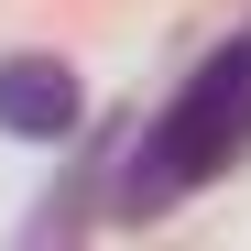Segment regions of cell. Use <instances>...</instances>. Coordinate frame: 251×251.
Instances as JSON below:
<instances>
[{
  "label": "cell",
  "mask_w": 251,
  "mask_h": 251,
  "mask_svg": "<svg viewBox=\"0 0 251 251\" xmlns=\"http://www.w3.org/2000/svg\"><path fill=\"white\" fill-rule=\"evenodd\" d=\"M240 142H251V33H229V44L186 76V99L164 109L131 153H120L109 207H120V219H164V207L197 197L207 175H229V153H240Z\"/></svg>",
  "instance_id": "obj_1"
},
{
  "label": "cell",
  "mask_w": 251,
  "mask_h": 251,
  "mask_svg": "<svg viewBox=\"0 0 251 251\" xmlns=\"http://www.w3.org/2000/svg\"><path fill=\"white\" fill-rule=\"evenodd\" d=\"M0 131L11 142H66L76 131V66L66 55H0Z\"/></svg>",
  "instance_id": "obj_2"
}]
</instances>
